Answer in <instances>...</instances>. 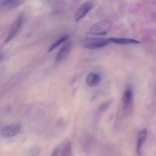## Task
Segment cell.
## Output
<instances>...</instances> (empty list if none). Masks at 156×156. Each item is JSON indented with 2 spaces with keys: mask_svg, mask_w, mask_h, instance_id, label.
<instances>
[{
  "mask_svg": "<svg viewBox=\"0 0 156 156\" xmlns=\"http://www.w3.org/2000/svg\"><path fill=\"white\" fill-rule=\"evenodd\" d=\"M3 58L4 56L3 55L2 53H0V61H2L3 60Z\"/></svg>",
  "mask_w": 156,
  "mask_h": 156,
  "instance_id": "cell-17",
  "label": "cell"
},
{
  "mask_svg": "<svg viewBox=\"0 0 156 156\" xmlns=\"http://www.w3.org/2000/svg\"><path fill=\"white\" fill-rule=\"evenodd\" d=\"M147 134V130L146 129L141 130L139 134L136 144L137 153L139 156L141 154L142 147L146 140Z\"/></svg>",
  "mask_w": 156,
  "mask_h": 156,
  "instance_id": "cell-8",
  "label": "cell"
},
{
  "mask_svg": "<svg viewBox=\"0 0 156 156\" xmlns=\"http://www.w3.org/2000/svg\"><path fill=\"white\" fill-rule=\"evenodd\" d=\"M23 17L22 14L19 15L12 24L5 40V43L12 39L16 35L21 28L23 22Z\"/></svg>",
  "mask_w": 156,
  "mask_h": 156,
  "instance_id": "cell-3",
  "label": "cell"
},
{
  "mask_svg": "<svg viewBox=\"0 0 156 156\" xmlns=\"http://www.w3.org/2000/svg\"><path fill=\"white\" fill-rule=\"evenodd\" d=\"M110 42L108 38L89 37L83 39L81 42L82 46L86 48H95L103 47Z\"/></svg>",
  "mask_w": 156,
  "mask_h": 156,
  "instance_id": "cell-2",
  "label": "cell"
},
{
  "mask_svg": "<svg viewBox=\"0 0 156 156\" xmlns=\"http://www.w3.org/2000/svg\"><path fill=\"white\" fill-rule=\"evenodd\" d=\"M111 102L110 101L105 102L100 107L99 110L101 111H104L107 110L109 107Z\"/></svg>",
  "mask_w": 156,
  "mask_h": 156,
  "instance_id": "cell-15",
  "label": "cell"
},
{
  "mask_svg": "<svg viewBox=\"0 0 156 156\" xmlns=\"http://www.w3.org/2000/svg\"><path fill=\"white\" fill-rule=\"evenodd\" d=\"M22 1L19 0H5L0 3L1 6L6 9H11L17 7L22 2Z\"/></svg>",
  "mask_w": 156,
  "mask_h": 156,
  "instance_id": "cell-10",
  "label": "cell"
},
{
  "mask_svg": "<svg viewBox=\"0 0 156 156\" xmlns=\"http://www.w3.org/2000/svg\"><path fill=\"white\" fill-rule=\"evenodd\" d=\"M21 125L20 123H16L5 126L1 131V134L4 136L11 137L17 134L20 132Z\"/></svg>",
  "mask_w": 156,
  "mask_h": 156,
  "instance_id": "cell-5",
  "label": "cell"
},
{
  "mask_svg": "<svg viewBox=\"0 0 156 156\" xmlns=\"http://www.w3.org/2000/svg\"><path fill=\"white\" fill-rule=\"evenodd\" d=\"M111 28L110 23L107 20H101L98 22L89 30L87 34L88 35L104 36L109 31Z\"/></svg>",
  "mask_w": 156,
  "mask_h": 156,
  "instance_id": "cell-1",
  "label": "cell"
},
{
  "mask_svg": "<svg viewBox=\"0 0 156 156\" xmlns=\"http://www.w3.org/2000/svg\"><path fill=\"white\" fill-rule=\"evenodd\" d=\"M100 81L99 76L95 73L90 74L86 78L87 84L90 87H94L97 85L99 84Z\"/></svg>",
  "mask_w": 156,
  "mask_h": 156,
  "instance_id": "cell-9",
  "label": "cell"
},
{
  "mask_svg": "<svg viewBox=\"0 0 156 156\" xmlns=\"http://www.w3.org/2000/svg\"><path fill=\"white\" fill-rule=\"evenodd\" d=\"M59 149L60 148L58 147L55 148L53 151L51 156H58L59 151Z\"/></svg>",
  "mask_w": 156,
  "mask_h": 156,
  "instance_id": "cell-16",
  "label": "cell"
},
{
  "mask_svg": "<svg viewBox=\"0 0 156 156\" xmlns=\"http://www.w3.org/2000/svg\"><path fill=\"white\" fill-rule=\"evenodd\" d=\"M72 144L71 143H67L64 146L60 156H72Z\"/></svg>",
  "mask_w": 156,
  "mask_h": 156,
  "instance_id": "cell-13",
  "label": "cell"
},
{
  "mask_svg": "<svg viewBox=\"0 0 156 156\" xmlns=\"http://www.w3.org/2000/svg\"><path fill=\"white\" fill-rule=\"evenodd\" d=\"M41 150L39 147L33 148L30 151L29 156H38L40 153Z\"/></svg>",
  "mask_w": 156,
  "mask_h": 156,
  "instance_id": "cell-14",
  "label": "cell"
},
{
  "mask_svg": "<svg viewBox=\"0 0 156 156\" xmlns=\"http://www.w3.org/2000/svg\"><path fill=\"white\" fill-rule=\"evenodd\" d=\"M93 4L87 1L83 4L77 10L75 15V20L78 21L83 18L92 9Z\"/></svg>",
  "mask_w": 156,
  "mask_h": 156,
  "instance_id": "cell-4",
  "label": "cell"
},
{
  "mask_svg": "<svg viewBox=\"0 0 156 156\" xmlns=\"http://www.w3.org/2000/svg\"><path fill=\"white\" fill-rule=\"evenodd\" d=\"M132 97V92L130 90H127L125 92L123 97V108H127L130 103Z\"/></svg>",
  "mask_w": 156,
  "mask_h": 156,
  "instance_id": "cell-11",
  "label": "cell"
},
{
  "mask_svg": "<svg viewBox=\"0 0 156 156\" xmlns=\"http://www.w3.org/2000/svg\"><path fill=\"white\" fill-rule=\"evenodd\" d=\"M71 48V43L68 42L64 44L57 53L55 57L56 60L60 62L69 53Z\"/></svg>",
  "mask_w": 156,
  "mask_h": 156,
  "instance_id": "cell-6",
  "label": "cell"
},
{
  "mask_svg": "<svg viewBox=\"0 0 156 156\" xmlns=\"http://www.w3.org/2000/svg\"><path fill=\"white\" fill-rule=\"evenodd\" d=\"M69 35L66 34L61 37L54 42L50 46L48 50V52H50L55 48L62 43L66 41L69 38Z\"/></svg>",
  "mask_w": 156,
  "mask_h": 156,
  "instance_id": "cell-12",
  "label": "cell"
},
{
  "mask_svg": "<svg viewBox=\"0 0 156 156\" xmlns=\"http://www.w3.org/2000/svg\"><path fill=\"white\" fill-rule=\"evenodd\" d=\"M108 39L110 41L119 44H137L140 43L139 41L132 38L111 37Z\"/></svg>",
  "mask_w": 156,
  "mask_h": 156,
  "instance_id": "cell-7",
  "label": "cell"
}]
</instances>
